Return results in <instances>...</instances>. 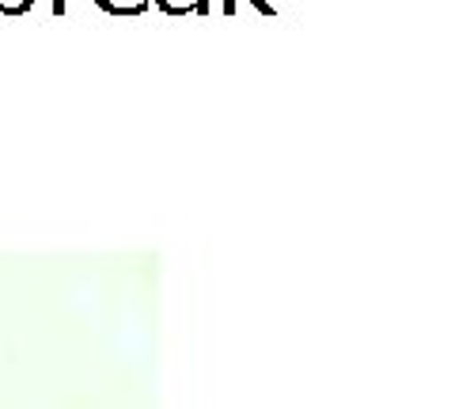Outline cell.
<instances>
[{"instance_id": "6da1fadb", "label": "cell", "mask_w": 455, "mask_h": 409, "mask_svg": "<svg viewBox=\"0 0 455 409\" xmlns=\"http://www.w3.org/2000/svg\"><path fill=\"white\" fill-rule=\"evenodd\" d=\"M0 8H4V12H20V8H27V0H0Z\"/></svg>"}]
</instances>
